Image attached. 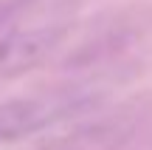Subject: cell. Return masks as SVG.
<instances>
[{
    "mask_svg": "<svg viewBox=\"0 0 152 150\" xmlns=\"http://www.w3.org/2000/svg\"><path fill=\"white\" fill-rule=\"evenodd\" d=\"M65 37V26H37L0 34V77H17L45 60Z\"/></svg>",
    "mask_w": 152,
    "mask_h": 150,
    "instance_id": "cell-3",
    "label": "cell"
},
{
    "mask_svg": "<svg viewBox=\"0 0 152 150\" xmlns=\"http://www.w3.org/2000/svg\"><path fill=\"white\" fill-rule=\"evenodd\" d=\"M23 9V0H9V3H0V34L6 31L11 20L17 17V11Z\"/></svg>",
    "mask_w": 152,
    "mask_h": 150,
    "instance_id": "cell-4",
    "label": "cell"
},
{
    "mask_svg": "<svg viewBox=\"0 0 152 150\" xmlns=\"http://www.w3.org/2000/svg\"><path fill=\"white\" fill-rule=\"evenodd\" d=\"M138 130L135 113H115L93 122L76 125L65 133L48 139L39 150H124Z\"/></svg>",
    "mask_w": 152,
    "mask_h": 150,
    "instance_id": "cell-2",
    "label": "cell"
},
{
    "mask_svg": "<svg viewBox=\"0 0 152 150\" xmlns=\"http://www.w3.org/2000/svg\"><path fill=\"white\" fill-rule=\"evenodd\" d=\"M96 99L87 91H51L37 96H17V99L0 102V145L28 139L51 125L62 122L68 116L87 111Z\"/></svg>",
    "mask_w": 152,
    "mask_h": 150,
    "instance_id": "cell-1",
    "label": "cell"
}]
</instances>
